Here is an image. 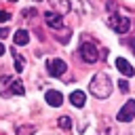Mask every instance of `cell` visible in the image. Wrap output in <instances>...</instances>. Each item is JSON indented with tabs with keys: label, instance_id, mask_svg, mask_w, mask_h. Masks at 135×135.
<instances>
[{
	"label": "cell",
	"instance_id": "cell-6",
	"mask_svg": "<svg viewBox=\"0 0 135 135\" xmlns=\"http://www.w3.org/2000/svg\"><path fill=\"white\" fill-rule=\"evenodd\" d=\"M65 70H68V65H65L63 59H51V61L46 63V72H49L51 76H63Z\"/></svg>",
	"mask_w": 135,
	"mask_h": 135
},
{
	"label": "cell",
	"instance_id": "cell-15",
	"mask_svg": "<svg viewBox=\"0 0 135 135\" xmlns=\"http://www.w3.org/2000/svg\"><path fill=\"white\" fill-rule=\"evenodd\" d=\"M57 124H59V129H63V131H70L72 129V116H59L57 118Z\"/></svg>",
	"mask_w": 135,
	"mask_h": 135
},
{
	"label": "cell",
	"instance_id": "cell-9",
	"mask_svg": "<svg viewBox=\"0 0 135 135\" xmlns=\"http://www.w3.org/2000/svg\"><path fill=\"white\" fill-rule=\"evenodd\" d=\"M11 80H13V76H0V95L4 99L13 97V93H11Z\"/></svg>",
	"mask_w": 135,
	"mask_h": 135
},
{
	"label": "cell",
	"instance_id": "cell-1",
	"mask_svg": "<svg viewBox=\"0 0 135 135\" xmlns=\"http://www.w3.org/2000/svg\"><path fill=\"white\" fill-rule=\"evenodd\" d=\"M91 93L97 97V99H108L112 95V80L105 72H97L93 78H91V84H89Z\"/></svg>",
	"mask_w": 135,
	"mask_h": 135
},
{
	"label": "cell",
	"instance_id": "cell-12",
	"mask_svg": "<svg viewBox=\"0 0 135 135\" xmlns=\"http://www.w3.org/2000/svg\"><path fill=\"white\" fill-rule=\"evenodd\" d=\"M13 63H15V70H17V74L25 70V59H23V55H19L17 51H13Z\"/></svg>",
	"mask_w": 135,
	"mask_h": 135
},
{
	"label": "cell",
	"instance_id": "cell-2",
	"mask_svg": "<svg viewBox=\"0 0 135 135\" xmlns=\"http://www.w3.org/2000/svg\"><path fill=\"white\" fill-rule=\"evenodd\" d=\"M108 25L116 34H127L129 27H131V19L129 17H122V15H112V17H108Z\"/></svg>",
	"mask_w": 135,
	"mask_h": 135
},
{
	"label": "cell",
	"instance_id": "cell-17",
	"mask_svg": "<svg viewBox=\"0 0 135 135\" xmlns=\"http://www.w3.org/2000/svg\"><path fill=\"white\" fill-rule=\"evenodd\" d=\"M11 19V13L8 11H0V23H6Z\"/></svg>",
	"mask_w": 135,
	"mask_h": 135
},
{
	"label": "cell",
	"instance_id": "cell-7",
	"mask_svg": "<svg viewBox=\"0 0 135 135\" xmlns=\"http://www.w3.org/2000/svg\"><path fill=\"white\" fill-rule=\"evenodd\" d=\"M116 68H118V72H120L122 76H127V78L135 76V70H133V65H131L127 59H122V57H118V59H116Z\"/></svg>",
	"mask_w": 135,
	"mask_h": 135
},
{
	"label": "cell",
	"instance_id": "cell-16",
	"mask_svg": "<svg viewBox=\"0 0 135 135\" xmlns=\"http://www.w3.org/2000/svg\"><path fill=\"white\" fill-rule=\"evenodd\" d=\"M51 2H53V6L59 8V15H63V13L70 11V0H51Z\"/></svg>",
	"mask_w": 135,
	"mask_h": 135
},
{
	"label": "cell",
	"instance_id": "cell-8",
	"mask_svg": "<svg viewBox=\"0 0 135 135\" xmlns=\"http://www.w3.org/2000/svg\"><path fill=\"white\" fill-rule=\"evenodd\" d=\"M44 97H46V103H49L51 108H59V105L63 103V95H61L59 91H53V89H51V91H46Z\"/></svg>",
	"mask_w": 135,
	"mask_h": 135
},
{
	"label": "cell",
	"instance_id": "cell-10",
	"mask_svg": "<svg viewBox=\"0 0 135 135\" xmlns=\"http://www.w3.org/2000/svg\"><path fill=\"white\" fill-rule=\"evenodd\" d=\"M13 42H15V46H25V44L30 42V34H27L25 30H17V32L13 34Z\"/></svg>",
	"mask_w": 135,
	"mask_h": 135
},
{
	"label": "cell",
	"instance_id": "cell-21",
	"mask_svg": "<svg viewBox=\"0 0 135 135\" xmlns=\"http://www.w3.org/2000/svg\"><path fill=\"white\" fill-rule=\"evenodd\" d=\"M4 51H6V49H4V44H0V57L4 55Z\"/></svg>",
	"mask_w": 135,
	"mask_h": 135
},
{
	"label": "cell",
	"instance_id": "cell-18",
	"mask_svg": "<svg viewBox=\"0 0 135 135\" xmlns=\"http://www.w3.org/2000/svg\"><path fill=\"white\" fill-rule=\"evenodd\" d=\"M118 86H120V91H122V93H127V91H129V82H127V80H118Z\"/></svg>",
	"mask_w": 135,
	"mask_h": 135
},
{
	"label": "cell",
	"instance_id": "cell-22",
	"mask_svg": "<svg viewBox=\"0 0 135 135\" xmlns=\"http://www.w3.org/2000/svg\"><path fill=\"white\" fill-rule=\"evenodd\" d=\"M34 2H40V0H34Z\"/></svg>",
	"mask_w": 135,
	"mask_h": 135
},
{
	"label": "cell",
	"instance_id": "cell-3",
	"mask_svg": "<svg viewBox=\"0 0 135 135\" xmlns=\"http://www.w3.org/2000/svg\"><path fill=\"white\" fill-rule=\"evenodd\" d=\"M78 51H80V57H82L86 63H95V61L99 59V51H97L91 42H82Z\"/></svg>",
	"mask_w": 135,
	"mask_h": 135
},
{
	"label": "cell",
	"instance_id": "cell-20",
	"mask_svg": "<svg viewBox=\"0 0 135 135\" xmlns=\"http://www.w3.org/2000/svg\"><path fill=\"white\" fill-rule=\"evenodd\" d=\"M6 36H8V30L2 27V30H0V38H6Z\"/></svg>",
	"mask_w": 135,
	"mask_h": 135
},
{
	"label": "cell",
	"instance_id": "cell-19",
	"mask_svg": "<svg viewBox=\"0 0 135 135\" xmlns=\"http://www.w3.org/2000/svg\"><path fill=\"white\" fill-rule=\"evenodd\" d=\"M127 44H129V46L133 49V53H135V36H133V38H129V40H127Z\"/></svg>",
	"mask_w": 135,
	"mask_h": 135
},
{
	"label": "cell",
	"instance_id": "cell-4",
	"mask_svg": "<svg viewBox=\"0 0 135 135\" xmlns=\"http://www.w3.org/2000/svg\"><path fill=\"white\" fill-rule=\"evenodd\" d=\"M118 122H131L133 118H135V101L133 99H129L120 110H118Z\"/></svg>",
	"mask_w": 135,
	"mask_h": 135
},
{
	"label": "cell",
	"instance_id": "cell-11",
	"mask_svg": "<svg viewBox=\"0 0 135 135\" xmlns=\"http://www.w3.org/2000/svg\"><path fill=\"white\" fill-rule=\"evenodd\" d=\"M70 101H72L74 108H82V105L86 103V95H84V91H72Z\"/></svg>",
	"mask_w": 135,
	"mask_h": 135
},
{
	"label": "cell",
	"instance_id": "cell-23",
	"mask_svg": "<svg viewBox=\"0 0 135 135\" xmlns=\"http://www.w3.org/2000/svg\"><path fill=\"white\" fill-rule=\"evenodd\" d=\"M11 2H15V0H11Z\"/></svg>",
	"mask_w": 135,
	"mask_h": 135
},
{
	"label": "cell",
	"instance_id": "cell-14",
	"mask_svg": "<svg viewBox=\"0 0 135 135\" xmlns=\"http://www.w3.org/2000/svg\"><path fill=\"white\" fill-rule=\"evenodd\" d=\"M15 131H17V135H34L36 127L34 124H19V127H15Z\"/></svg>",
	"mask_w": 135,
	"mask_h": 135
},
{
	"label": "cell",
	"instance_id": "cell-5",
	"mask_svg": "<svg viewBox=\"0 0 135 135\" xmlns=\"http://www.w3.org/2000/svg\"><path fill=\"white\" fill-rule=\"evenodd\" d=\"M44 21H46V25L53 27V30H63V17H61L59 13H55V11H46V13H44Z\"/></svg>",
	"mask_w": 135,
	"mask_h": 135
},
{
	"label": "cell",
	"instance_id": "cell-13",
	"mask_svg": "<svg viewBox=\"0 0 135 135\" xmlns=\"http://www.w3.org/2000/svg\"><path fill=\"white\" fill-rule=\"evenodd\" d=\"M11 93H13V95H23V93H25L23 82L17 80V78H13V80H11Z\"/></svg>",
	"mask_w": 135,
	"mask_h": 135
}]
</instances>
